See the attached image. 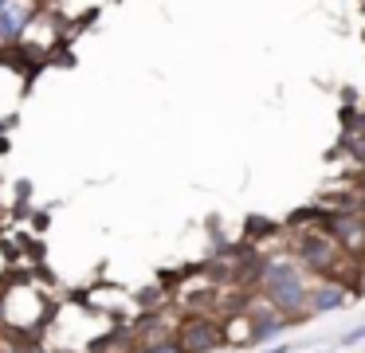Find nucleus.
I'll return each mask as SVG.
<instances>
[{
    "instance_id": "1",
    "label": "nucleus",
    "mask_w": 365,
    "mask_h": 353,
    "mask_svg": "<svg viewBox=\"0 0 365 353\" xmlns=\"http://www.w3.org/2000/svg\"><path fill=\"white\" fill-rule=\"evenodd\" d=\"M259 290L267 295L271 310L283 318H302L310 302V282L294 259H263L259 263Z\"/></svg>"
},
{
    "instance_id": "2",
    "label": "nucleus",
    "mask_w": 365,
    "mask_h": 353,
    "mask_svg": "<svg viewBox=\"0 0 365 353\" xmlns=\"http://www.w3.org/2000/svg\"><path fill=\"white\" fill-rule=\"evenodd\" d=\"M177 342L185 353H212L224 345V326L216 318H205V314H189L177 326Z\"/></svg>"
},
{
    "instance_id": "3",
    "label": "nucleus",
    "mask_w": 365,
    "mask_h": 353,
    "mask_svg": "<svg viewBox=\"0 0 365 353\" xmlns=\"http://www.w3.org/2000/svg\"><path fill=\"white\" fill-rule=\"evenodd\" d=\"M338 255H341V247L330 240V235L307 232V235H299V259H294V263H299L302 271H314L318 279H330Z\"/></svg>"
},
{
    "instance_id": "4",
    "label": "nucleus",
    "mask_w": 365,
    "mask_h": 353,
    "mask_svg": "<svg viewBox=\"0 0 365 353\" xmlns=\"http://www.w3.org/2000/svg\"><path fill=\"white\" fill-rule=\"evenodd\" d=\"M326 235H330L341 251H349V255L361 251L365 247V212H357V208L334 212V216L326 220Z\"/></svg>"
},
{
    "instance_id": "5",
    "label": "nucleus",
    "mask_w": 365,
    "mask_h": 353,
    "mask_svg": "<svg viewBox=\"0 0 365 353\" xmlns=\"http://www.w3.org/2000/svg\"><path fill=\"white\" fill-rule=\"evenodd\" d=\"M32 24H36V0H12L9 8H0V47L4 51L16 47Z\"/></svg>"
},
{
    "instance_id": "6",
    "label": "nucleus",
    "mask_w": 365,
    "mask_h": 353,
    "mask_svg": "<svg viewBox=\"0 0 365 353\" xmlns=\"http://www.w3.org/2000/svg\"><path fill=\"white\" fill-rule=\"evenodd\" d=\"M354 302V290L341 287L338 279H318L310 287V302H307V314H334V310H346Z\"/></svg>"
},
{
    "instance_id": "7",
    "label": "nucleus",
    "mask_w": 365,
    "mask_h": 353,
    "mask_svg": "<svg viewBox=\"0 0 365 353\" xmlns=\"http://www.w3.org/2000/svg\"><path fill=\"white\" fill-rule=\"evenodd\" d=\"M287 326H291V318H283V314H271V318L255 322L252 334H247V342H252V345H259V342H275V337L283 334Z\"/></svg>"
},
{
    "instance_id": "8",
    "label": "nucleus",
    "mask_w": 365,
    "mask_h": 353,
    "mask_svg": "<svg viewBox=\"0 0 365 353\" xmlns=\"http://www.w3.org/2000/svg\"><path fill=\"white\" fill-rule=\"evenodd\" d=\"M142 353H185V349H181V342H177V337H161V342H150Z\"/></svg>"
},
{
    "instance_id": "9",
    "label": "nucleus",
    "mask_w": 365,
    "mask_h": 353,
    "mask_svg": "<svg viewBox=\"0 0 365 353\" xmlns=\"http://www.w3.org/2000/svg\"><path fill=\"white\" fill-rule=\"evenodd\" d=\"M357 342H365V326H354L349 334H341L338 345H357Z\"/></svg>"
},
{
    "instance_id": "10",
    "label": "nucleus",
    "mask_w": 365,
    "mask_h": 353,
    "mask_svg": "<svg viewBox=\"0 0 365 353\" xmlns=\"http://www.w3.org/2000/svg\"><path fill=\"white\" fill-rule=\"evenodd\" d=\"M357 212H365V188L357 193Z\"/></svg>"
},
{
    "instance_id": "11",
    "label": "nucleus",
    "mask_w": 365,
    "mask_h": 353,
    "mask_svg": "<svg viewBox=\"0 0 365 353\" xmlns=\"http://www.w3.org/2000/svg\"><path fill=\"white\" fill-rule=\"evenodd\" d=\"M263 353H287V345H271V349H263Z\"/></svg>"
},
{
    "instance_id": "12",
    "label": "nucleus",
    "mask_w": 365,
    "mask_h": 353,
    "mask_svg": "<svg viewBox=\"0 0 365 353\" xmlns=\"http://www.w3.org/2000/svg\"><path fill=\"white\" fill-rule=\"evenodd\" d=\"M9 4H12V0H0V8H9Z\"/></svg>"
}]
</instances>
